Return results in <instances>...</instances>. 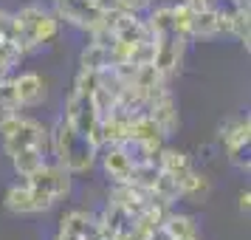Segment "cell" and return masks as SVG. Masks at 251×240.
<instances>
[{"label": "cell", "mask_w": 251, "mask_h": 240, "mask_svg": "<svg viewBox=\"0 0 251 240\" xmlns=\"http://www.w3.org/2000/svg\"><path fill=\"white\" fill-rule=\"evenodd\" d=\"M59 34V17L54 12H48L37 3H28L20 12H14V26H12V40L14 46L20 48V54H31L40 46L54 43Z\"/></svg>", "instance_id": "6da1fadb"}, {"label": "cell", "mask_w": 251, "mask_h": 240, "mask_svg": "<svg viewBox=\"0 0 251 240\" xmlns=\"http://www.w3.org/2000/svg\"><path fill=\"white\" fill-rule=\"evenodd\" d=\"M93 88H96V74L91 71H82L74 80V91L68 96L65 105V122H68L79 136L91 138V144L96 150H102V136H99V113H96V105H93Z\"/></svg>", "instance_id": "7a4b0ae2"}, {"label": "cell", "mask_w": 251, "mask_h": 240, "mask_svg": "<svg viewBox=\"0 0 251 240\" xmlns=\"http://www.w3.org/2000/svg\"><path fill=\"white\" fill-rule=\"evenodd\" d=\"M51 150L57 156V164H62L71 175H82L96 164L99 150L91 144V138L79 136L74 127L65 122V116H59L54 130H51Z\"/></svg>", "instance_id": "3957f363"}, {"label": "cell", "mask_w": 251, "mask_h": 240, "mask_svg": "<svg viewBox=\"0 0 251 240\" xmlns=\"http://www.w3.org/2000/svg\"><path fill=\"white\" fill-rule=\"evenodd\" d=\"M0 141L6 156H14L17 150L25 147H48V130L40 122L20 116V110H6L0 113Z\"/></svg>", "instance_id": "277c9868"}, {"label": "cell", "mask_w": 251, "mask_h": 240, "mask_svg": "<svg viewBox=\"0 0 251 240\" xmlns=\"http://www.w3.org/2000/svg\"><path fill=\"white\" fill-rule=\"evenodd\" d=\"M25 187L34 201V212H46L71 192V172L62 164H43L34 175L25 178Z\"/></svg>", "instance_id": "5b68a950"}, {"label": "cell", "mask_w": 251, "mask_h": 240, "mask_svg": "<svg viewBox=\"0 0 251 240\" xmlns=\"http://www.w3.org/2000/svg\"><path fill=\"white\" fill-rule=\"evenodd\" d=\"M57 3V17L65 20V23L76 26L82 31H91L93 26L102 20V12L96 9L93 0H54Z\"/></svg>", "instance_id": "8992f818"}, {"label": "cell", "mask_w": 251, "mask_h": 240, "mask_svg": "<svg viewBox=\"0 0 251 240\" xmlns=\"http://www.w3.org/2000/svg\"><path fill=\"white\" fill-rule=\"evenodd\" d=\"M99 220H102V226L104 232L110 235V238H122L127 229H133L136 226V217L127 212L122 204H113V201H107V206H104V212L99 215Z\"/></svg>", "instance_id": "52a82bcc"}, {"label": "cell", "mask_w": 251, "mask_h": 240, "mask_svg": "<svg viewBox=\"0 0 251 240\" xmlns=\"http://www.w3.org/2000/svg\"><path fill=\"white\" fill-rule=\"evenodd\" d=\"M220 141H223V150H234L243 147L251 141V122L249 116H231L220 125Z\"/></svg>", "instance_id": "ba28073f"}, {"label": "cell", "mask_w": 251, "mask_h": 240, "mask_svg": "<svg viewBox=\"0 0 251 240\" xmlns=\"http://www.w3.org/2000/svg\"><path fill=\"white\" fill-rule=\"evenodd\" d=\"M14 88H17V102L23 107H34L46 99V82L37 74H20L14 77Z\"/></svg>", "instance_id": "9c48e42d"}, {"label": "cell", "mask_w": 251, "mask_h": 240, "mask_svg": "<svg viewBox=\"0 0 251 240\" xmlns=\"http://www.w3.org/2000/svg\"><path fill=\"white\" fill-rule=\"evenodd\" d=\"M102 167H104L107 178H110L113 184H127L130 181L133 164H130V159L119 150V144H107V153L102 156Z\"/></svg>", "instance_id": "30bf717a"}, {"label": "cell", "mask_w": 251, "mask_h": 240, "mask_svg": "<svg viewBox=\"0 0 251 240\" xmlns=\"http://www.w3.org/2000/svg\"><path fill=\"white\" fill-rule=\"evenodd\" d=\"M116 65V57H113V48H104V46H96V43H88L82 48L79 54V68L82 71H91V74H99V71H107Z\"/></svg>", "instance_id": "8fae6325"}, {"label": "cell", "mask_w": 251, "mask_h": 240, "mask_svg": "<svg viewBox=\"0 0 251 240\" xmlns=\"http://www.w3.org/2000/svg\"><path fill=\"white\" fill-rule=\"evenodd\" d=\"M93 223L91 212H82V209H74L59 220V235L57 240H85L88 238V229Z\"/></svg>", "instance_id": "7c38bea8"}, {"label": "cell", "mask_w": 251, "mask_h": 240, "mask_svg": "<svg viewBox=\"0 0 251 240\" xmlns=\"http://www.w3.org/2000/svg\"><path fill=\"white\" fill-rule=\"evenodd\" d=\"M220 34V17L217 9H198L192 14V26H189V40L201 37V40H212Z\"/></svg>", "instance_id": "4fadbf2b"}, {"label": "cell", "mask_w": 251, "mask_h": 240, "mask_svg": "<svg viewBox=\"0 0 251 240\" xmlns=\"http://www.w3.org/2000/svg\"><path fill=\"white\" fill-rule=\"evenodd\" d=\"M9 159H12V164H14V172L23 175V178H28V175H34V172L46 164V150L43 147H25V150H17Z\"/></svg>", "instance_id": "5bb4252c"}, {"label": "cell", "mask_w": 251, "mask_h": 240, "mask_svg": "<svg viewBox=\"0 0 251 240\" xmlns=\"http://www.w3.org/2000/svg\"><path fill=\"white\" fill-rule=\"evenodd\" d=\"M161 229L170 235L172 240L178 238H189V235H198V223H195L192 215H181V212H167L164 220H161Z\"/></svg>", "instance_id": "9a60e30c"}, {"label": "cell", "mask_w": 251, "mask_h": 240, "mask_svg": "<svg viewBox=\"0 0 251 240\" xmlns=\"http://www.w3.org/2000/svg\"><path fill=\"white\" fill-rule=\"evenodd\" d=\"M6 209L12 215H34V201H31V192L25 184H14L6 189V198H3Z\"/></svg>", "instance_id": "2e32d148"}, {"label": "cell", "mask_w": 251, "mask_h": 240, "mask_svg": "<svg viewBox=\"0 0 251 240\" xmlns=\"http://www.w3.org/2000/svg\"><path fill=\"white\" fill-rule=\"evenodd\" d=\"M119 150L130 159L133 167H138V164H150V161H155V156H158V150H155V147H150L147 141L133 138V136L122 138V141H119Z\"/></svg>", "instance_id": "e0dca14e"}, {"label": "cell", "mask_w": 251, "mask_h": 240, "mask_svg": "<svg viewBox=\"0 0 251 240\" xmlns=\"http://www.w3.org/2000/svg\"><path fill=\"white\" fill-rule=\"evenodd\" d=\"M150 195H152L155 201H161V204L172 206L175 201H181V187H178V181H175L172 175H167V172L158 170L155 181H152V187H150Z\"/></svg>", "instance_id": "ac0fdd59"}, {"label": "cell", "mask_w": 251, "mask_h": 240, "mask_svg": "<svg viewBox=\"0 0 251 240\" xmlns=\"http://www.w3.org/2000/svg\"><path fill=\"white\" fill-rule=\"evenodd\" d=\"M23 59V54H20V48L14 46L9 37H0V80L3 77H9L12 74V68Z\"/></svg>", "instance_id": "d6986e66"}, {"label": "cell", "mask_w": 251, "mask_h": 240, "mask_svg": "<svg viewBox=\"0 0 251 240\" xmlns=\"http://www.w3.org/2000/svg\"><path fill=\"white\" fill-rule=\"evenodd\" d=\"M192 14H195V9H189L186 3H178V6H172V23H175V31L181 37H186L189 40V26H192Z\"/></svg>", "instance_id": "ffe728a7"}, {"label": "cell", "mask_w": 251, "mask_h": 240, "mask_svg": "<svg viewBox=\"0 0 251 240\" xmlns=\"http://www.w3.org/2000/svg\"><path fill=\"white\" fill-rule=\"evenodd\" d=\"M6 110H20L17 88H14V80H9V77L0 80V113H6Z\"/></svg>", "instance_id": "44dd1931"}, {"label": "cell", "mask_w": 251, "mask_h": 240, "mask_svg": "<svg viewBox=\"0 0 251 240\" xmlns=\"http://www.w3.org/2000/svg\"><path fill=\"white\" fill-rule=\"evenodd\" d=\"M226 156H228V161H231L234 167H240V170H246V172H249V167H251V159H249V144H243V147H234V150H226Z\"/></svg>", "instance_id": "7402d4cb"}, {"label": "cell", "mask_w": 251, "mask_h": 240, "mask_svg": "<svg viewBox=\"0 0 251 240\" xmlns=\"http://www.w3.org/2000/svg\"><path fill=\"white\" fill-rule=\"evenodd\" d=\"M12 26H14V14L0 9V37H9L12 34Z\"/></svg>", "instance_id": "603a6c76"}, {"label": "cell", "mask_w": 251, "mask_h": 240, "mask_svg": "<svg viewBox=\"0 0 251 240\" xmlns=\"http://www.w3.org/2000/svg\"><path fill=\"white\" fill-rule=\"evenodd\" d=\"M152 0H119V9H125V12H141V9H147Z\"/></svg>", "instance_id": "cb8c5ba5"}, {"label": "cell", "mask_w": 251, "mask_h": 240, "mask_svg": "<svg viewBox=\"0 0 251 240\" xmlns=\"http://www.w3.org/2000/svg\"><path fill=\"white\" fill-rule=\"evenodd\" d=\"M183 3H186L189 9H195V12H198V9H215L220 0H183Z\"/></svg>", "instance_id": "d4e9b609"}, {"label": "cell", "mask_w": 251, "mask_h": 240, "mask_svg": "<svg viewBox=\"0 0 251 240\" xmlns=\"http://www.w3.org/2000/svg\"><path fill=\"white\" fill-rule=\"evenodd\" d=\"M249 209H251V192L243 189L240 192V215H249Z\"/></svg>", "instance_id": "484cf974"}, {"label": "cell", "mask_w": 251, "mask_h": 240, "mask_svg": "<svg viewBox=\"0 0 251 240\" xmlns=\"http://www.w3.org/2000/svg\"><path fill=\"white\" fill-rule=\"evenodd\" d=\"M178 240H201L198 235H189V238H178Z\"/></svg>", "instance_id": "4316f807"}]
</instances>
